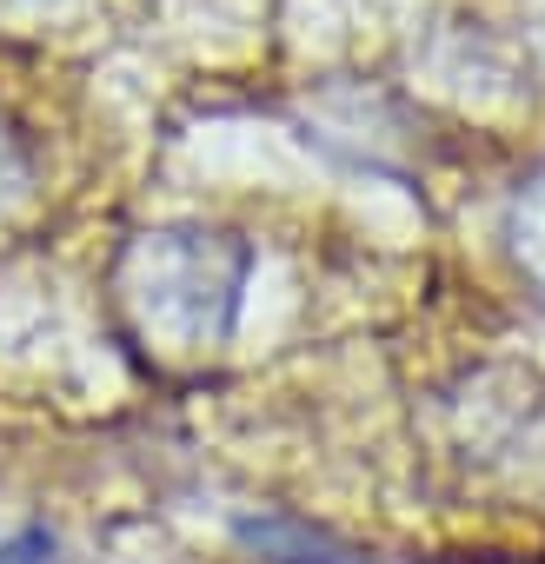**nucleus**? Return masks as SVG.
I'll list each match as a JSON object with an SVG mask.
<instances>
[{
  "mask_svg": "<svg viewBox=\"0 0 545 564\" xmlns=\"http://www.w3.org/2000/svg\"><path fill=\"white\" fill-rule=\"evenodd\" d=\"M34 193V147L21 133V120L0 107V226L21 213V199Z\"/></svg>",
  "mask_w": 545,
  "mask_h": 564,
  "instance_id": "nucleus-4",
  "label": "nucleus"
},
{
  "mask_svg": "<svg viewBox=\"0 0 545 564\" xmlns=\"http://www.w3.org/2000/svg\"><path fill=\"white\" fill-rule=\"evenodd\" d=\"M499 239L519 265V279L545 300V160L525 166L505 193V213H499Z\"/></svg>",
  "mask_w": 545,
  "mask_h": 564,
  "instance_id": "nucleus-3",
  "label": "nucleus"
},
{
  "mask_svg": "<svg viewBox=\"0 0 545 564\" xmlns=\"http://www.w3.org/2000/svg\"><path fill=\"white\" fill-rule=\"evenodd\" d=\"M233 544L246 551V564H373L360 544L293 518V511H246L233 518Z\"/></svg>",
  "mask_w": 545,
  "mask_h": 564,
  "instance_id": "nucleus-2",
  "label": "nucleus"
},
{
  "mask_svg": "<svg viewBox=\"0 0 545 564\" xmlns=\"http://www.w3.org/2000/svg\"><path fill=\"white\" fill-rule=\"evenodd\" d=\"M253 246L213 226L133 232L114 259V306L127 333L160 359H206L233 339Z\"/></svg>",
  "mask_w": 545,
  "mask_h": 564,
  "instance_id": "nucleus-1",
  "label": "nucleus"
},
{
  "mask_svg": "<svg viewBox=\"0 0 545 564\" xmlns=\"http://www.w3.org/2000/svg\"><path fill=\"white\" fill-rule=\"evenodd\" d=\"M0 564H61V538L47 524H21L0 538Z\"/></svg>",
  "mask_w": 545,
  "mask_h": 564,
  "instance_id": "nucleus-5",
  "label": "nucleus"
}]
</instances>
